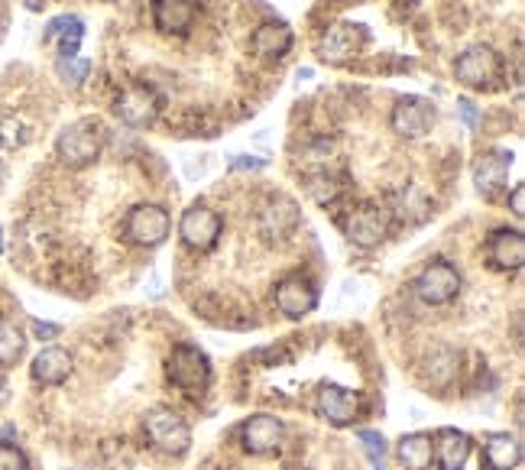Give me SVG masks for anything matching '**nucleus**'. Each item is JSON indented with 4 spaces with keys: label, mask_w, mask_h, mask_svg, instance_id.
I'll use <instances>...</instances> for the list:
<instances>
[{
    "label": "nucleus",
    "mask_w": 525,
    "mask_h": 470,
    "mask_svg": "<svg viewBox=\"0 0 525 470\" xmlns=\"http://www.w3.org/2000/svg\"><path fill=\"white\" fill-rule=\"evenodd\" d=\"M104 150V127L94 117H82L69 124L56 140V156L69 169H85Z\"/></svg>",
    "instance_id": "nucleus-1"
},
{
    "label": "nucleus",
    "mask_w": 525,
    "mask_h": 470,
    "mask_svg": "<svg viewBox=\"0 0 525 470\" xmlns=\"http://www.w3.org/2000/svg\"><path fill=\"white\" fill-rule=\"evenodd\" d=\"M166 373L175 389L195 396V393H205L211 383V360L205 351H198L195 344H175L166 360Z\"/></svg>",
    "instance_id": "nucleus-2"
},
{
    "label": "nucleus",
    "mask_w": 525,
    "mask_h": 470,
    "mask_svg": "<svg viewBox=\"0 0 525 470\" xmlns=\"http://www.w3.org/2000/svg\"><path fill=\"white\" fill-rule=\"evenodd\" d=\"M503 75V59L493 46H470L454 62V78L470 91H490Z\"/></svg>",
    "instance_id": "nucleus-3"
},
{
    "label": "nucleus",
    "mask_w": 525,
    "mask_h": 470,
    "mask_svg": "<svg viewBox=\"0 0 525 470\" xmlns=\"http://www.w3.org/2000/svg\"><path fill=\"white\" fill-rule=\"evenodd\" d=\"M169 211L163 205H133L124 218V240L133 247H159L169 237Z\"/></svg>",
    "instance_id": "nucleus-4"
},
{
    "label": "nucleus",
    "mask_w": 525,
    "mask_h": 470,
    "mask_svg": "<svg viewBox=\"0 0 525 470\" xmlns=\"http://www.w3.org/2000/svg\"><path fill=\"white\" fill-rule=\"evenodd\" d=\"M143 428H146V438L153 441V448L175 454V458H182V454L192 448V428L172 409H153L143 419Z\"/></svg>",
    "instance_id": "nucleus-5"
},
{
    "label": "nucleus",
    "mask_w": 525,
    "mask_h": 470,
    "mask_svg": "<svg viewBox=\"0 0 525 470\" xmlns=\"http://www.w3.org/2000/svg\"><path fill=\"white\" fill-rule=\"evenodd\" d=\"M341 227H344V234L354 247L373 250L386 240L389 218H386V211L376 208V205H354V208L344 211Z\"/></svg>",
    "instance_id": "nucleus-6"
},
{
    "label": "nucleus",
    "mask_w": 525,
    "mask_h": 470,
    "mask_svg": "<svg viewBox=\"0 0 525 470\" xmlns=\"http://www.w3.org/2000/svg\"><path fill=\"white\" fill-rule=\"evenodd\" d=\"M435 120H438V107L428 98H419V94L399 98L393 114H389V124H393V130L406 140H422L425 133H432Z\"/></svg>",
    "instance_id": "nucleus-7"
},
{
    "label": "nucleus",
    "mask_w": 525,
    "mask_h": 470,
    "mask_svg": "<svg viewBox=\"0 0 525 470\" xmlns=\"http://www.w3.org/2000/svg\"><path fill=\"white\" fill-rule=\"evenodd\" d=\"M415 295L425 305H448L451 299H457L461 295V273H457V266L448 260L428 263L419 279H415Z\"/></svg>",
    "instance_id": "nucleus-8"
},
{
    "label": "nucleus",
    "mask_w": 525,
    "mask_h": 470,
    "mask_svg": "<svg viewBox=\"0 0 525 470\" xmlns=\"http://www.w3.org/2000/svg\"><path fill=\"white\" fill-rule=\"evenodd\" d=\"M221 231H224L221 214L208 205H192L179 221V234L185 240V247H192L198 253H208L218 247Z\"/></svg>",
    "instance_id": "nucleus-9"
},
{
    "label": "nucleus",
    "mask_w": 525,
    "mask_h": 470,
    "mask_svg": "<svg viewBox=\"0 0 525 470\" xmlns=\"http://www.w3.org/2000/svg\"><path fill=\"white\" fill-rule=\"evenodd\" d=\"M315 415L334 428L354 425L360 415V393H354V389H347V386H338V383H325L315 396Z\"/></svg>",
    "instance_id": "nucleus-10"
},
{
    "label": "nucleus",
    "mask_w": 525,
    "mask_h": 470,
    "mask_svg": "<svg viewBox=\"0 0 525 470\" xmlns=\"http://www.w3.org/2000/svg\"><path fill=\"white\" fill-rule=\"evenodd\" d=\"M240 445H244L247 454H276L282 445H286V422L276 419V415L260 412L250 415V419L240 425Z\"/></svg>",
    "instance_id": "nucleus-11"
},
{
    "label": "nucleus",
    "mask_w": 525,
    "mask_h": 470,
    "mask_svg": "<svg viewBox=\"0 0 525 470\" xmlns=\"http://www.w3.org/2000/svg\"><path fill=\"white\" fill-rule=\"evenodd\" d=\"M114 111L130 127H150L159 117V111H163V98H159L150 85H130L117 94Z\"/></svg>",
    "instance_id": "nucleus-12"
},
{
    "label": "nucleus",
    "mask_w": 525,
    "mask_h": 470,
    "mask_svg": "<svg viewBox=\"0 0 525 470\" xmlns=\"http://www.w3.org/2000/svg\"><path fill=\"white\" fill-rule=\"evenodd\" d=\"M257 224H260V234L266 237V244H282V240L299 227V205L286 195H269L260 205Z\"/></svg>",
    "instance_id": "nucleus-13"
},
{
    "label": "nucleus",
    "mask_w": 525,
    "mask_h": 470,
    "mask_svg": "<svg viewBox=\"0 0 525 470\" xmlns=\"http://www.w3.org/2000/svg\"><path fill=\"white\" fill-rule=\"evenodd\" d=\"M367 46V26L360 23H334L331 30L318 39V56L325 62H347Z\"/></svg>",
    "instance_id": "nucleus-14"
},
{
    "label": "nucleus",
    "mask_w": 525,
    "mask_h": 470,
    "mask_svg": "<svg viewBox=\"0 0 525 470\" xmlns=\"http://www.w3.org/2000/svg\"><path fill=\"white\" fill-rule=\"evenodd\" d=\"M273 302L286 318H302L308 312H315L318 289H315V282L305 279V276H286L282 282H276Z\"/></svg>",
    "instance_id": "nucleus-15"
},
{
    "label": "nucleus",
    "mask_w": 525,
    "mask_h": 470,
    "mask_svg": "<svg viewBox=\"0 0 525 470\" xmlns=\"http://www.w3.org/2000/svg\"><path fill=\"white\" fill-rule=\"evenodd\" d=\"M509 169H513V153H506V150L480 153L477 163H474V185H477V192L487 198V201H493L506 188Z\"/></svg>",
    "instance_id": "nucleus-16"
},
{
    "label": "nucleus",
    "mask_w": 525,
    "mask_h": 470,
    "mask_svg": "<svg viewBox=\"0 0 525 470\" xmlns=\"http://www.w3.org/2000/svg\"><path fill=\"white\" fill-rule=\"evenodd\" d=\"M487 260H490L493 270H503V273L522 270V263H525V237H522V231H509V227L493 231L490 240H487Z\"/></svg>",
    "instance_id": "nucleus-17"
},
{
    "label": "nucleus",
    "mask_w": 525,
    "mask_h": 470,
    "mask_svg": "<svg viewBox=\"0 0 525 470\" xmlns=\"http://www.w3.org/2000/svg\"><path fill=\"white\" fill-rule=\"evenodd\" d=\"M198 17V0H153V26L166 36H185Z\"/></svg>",
    "instance_id": "nucleus-18"
},
{
    "label": "nucleus",
    "mask_w": 525,
    "mask_h": 470,
    "mask_svg": "<svg viewBox=\"0 0 525 470\" xmlns=\"http://www.w3.org/2000/svg\"><path fill=\"white\" fill-rule=\"evenodd\" d=\"M470 451H474V441H470V435L457 432V428H441L432 438V461H438L441 470H464Z\"/></svg>",
    "instance_id": "nucleus-19"
},
{
    "label": "nucleus",
    "mask_w": 525,
    "mask_h": 470,
    "mask_svg": "<svg viewBox=\"0 0 525 470\" xmlns=\"http://www.w3.org/2000/svg\"><path fill=\"white\" fill-rule=\"evenodd\" d=\"M72 367H75V360L69 351H62V347H46V351H39L33 357L30 376L39 386H62L72 376Z\"/></svg>",
    "instance_id": "nucleus-20"
},
{
    "label": "nucleus",
    "mask_w": 525,
    "mask_h": 470,
    "mask_svg": "<svg viewBox=\"0 0 525 470\" xmlns=\"http://www.w3.org/2000/svg\"><path fill=\"white\" fill-rule=\"evenodd\" d=\"M292 46V30L282 20H269V23H260L257 30L250 36V49L257 52L260 59H279L286 56Z\"/></svg>",
    "instance_id": "nucleus-21"
},
{
    "label": "nucleus",
    "mask_w": 525,
    "mask_h": 470,
    "mask_svg": "<svg viewBox=\"0 0 525 470\" xmlns=\"http://www.w3.org/2000/svg\"><path fill=\"white\" fill-rule=\"evenodd\" d=\"M483 458H487L490 470H516L522 461V445L516 435L509 432H493L483 441Z\"/></svg>",
    "instance_id": "nucleus-22"
},
{
    "label": "nucleus",
    "mask_w": 525,
    "mask_h": 470,
    "mask_svg": "<svg viewBox=\"0 0 525 470\" xmlns=\"http://www.w3.org/2000/svg\"><path fill=\"white\" fill-rule=\"evenodd\" d=\"M82 39H85V23L72 17V13H62V17H56L46 26V43H59V59L78 56Z\"/></svg>",
    "instance_id": "nucleus-23"
},
{
    "label": "nucleus",
    "mask_w": 525,
    "mask_h": 470,
    "mask_svg": "<svg viewBox=\"0 0 525 470\" xmlns=\"http://www.w3.org/2000/svg\"><path fill=\"white\" fill-rule=\"evenodd\" d=\"M396 461L406 470H428L432 467V435L425 432L402 435L396 445Z\"/></svg>",
    "instance_id": "nucleus-24"
},
{
    "label": "nucleus",
    "mask_w": 525,
    "mask_h": 470,
    "mask_svg": "<svg viewBox=\"0 0 525 470\" xmlns=\"http://www.w3.org/2000/svg\"><path fill=\"white\" fill-rule=\"evenodd\" d=\"M457 376V354L448 351V347H438V351H432V357H428V370H425V380L444 389L451 380Z\"/></svg>",
    "instance_id": "nucleus-25"
},
{
    "label": "nucleus",
    "mask_w": 525,
    "mask_h": 470,
    "mask_svg": "<svg viewBox=\"0 0 525 470\" xmlns=\"http://www.w3.org/2000/svg\"><path fill=\"white\" fill-rule=\"evenodd\" d=\"M26 351V338L23 331L13 325V321L0 318V367H13Z\"/></svg>",
    "instance_id": "nucleus-26"
},
{
    "label": "nucleus",
    "mask_w": 525,
    "mask_h": 470,
    "mask_svg": "<svg viewBox=\"0 0 525 470\" xmlns=\"http://www.w3.org/2000/svg\"><path fill=\"white\" fill-rule=\"evenodd\" d=\"M305 188H308V195L318 201V205H334V201H338L341 192H344L341 179L331 176V172H315V176H308Z\"/></svg>",
    "instance_id": "nucleus-27"
},
{
    "label": "nucleus",
    "mask_w": 525,
    "mask_h": 470,
    "mask_svg": "<svg viewBox=\"0 0 525 470\" xmlns=\"http://www.w3.org/2000/svg\"><path fill=\"white\" fill-rule=\"evenodd\" d=\"M357 441H360L363 454L370 458L373 470H386V438L380 432H373V428H360Z\"/></svg>",
    "instance_id": "nucleus-28"
},
{
    "label": "nucleus",
    "mask_w": 525,
    "mask_h": 470,
    "mask_svg": "<svg viewBox=\"0 0 525 470\" xmlns=\"http://www.w3.org/2000/svg\"><path fill=\"white\" fill-rule=\"evenodd\" d=\"M26 140H30V130H26L23 120L7 117L4 124H0V146H7V150H17V146H23Z\"/></svg>",
    "instance_id": "nucleus-29"
},
{
    "label": "nucleus",
    "mask_w": 525,
    "mask_h": 470,
    "mask_svg": "<svg viewBox=\"0 0 525 470\" xmlns=\"http://www.w3.org/2000/svg\"><path fill=\"white\" fill-rule=\"evenodd\" d=\"M59 75H62V82H69V85H82L88 72H91V62L82 59V56H72V59H59Z\"/></svg>",
    "instance_id": "nucleus-30"
},
{
    "label": "nucleus",
    "mask_w": 525,
    "mask_h": 470,
    "mask_svg": "<svg viewBox=\"0 0 525 470\" xmlns=\"http://www.w3.org/2000/svg\"><path fill=\"white\" fill-rule=\"evenodd\" d=\"M0 470H30V461L17 445H0Z\"/></svg>",
    "instance_id": "nucleus-31"
},
{
    "label": "nucleus",
    "mask_w": 525,
    "mask_h": 470,
    "mask_svg": "<svg viewBox=\"0 0 525 470\" xmlns=\"http://www.w3.org/2000/svg\"><path fill=\"white\" fill-rule=\"evenodd\" d=\"M62 328L59 325H49V321H33V338L36 341H52V338H59Z\"/></svg>",
    "instance_id": "nucleus-32"
},
{
    "label": "nucleus",
    "mask_w": 525,
    "mask_h": 470,
    "mask_svg": "<svg viewBox=\"0 0 525 470\" xmlns=\"http://www.w3.org/2000/svg\"><path fill=\"white\" fill-rule=\"evenodd\" d=\"M509 208H513V214L522 221L525 218V185H516L513 195H509Z\"/></svg>",
    "instance_id": "nucleus-33"
},
{
    "label": "nucleus",
    "mask_w": 525,
    "mask_h": 470,
    "mask_svg": "<svg viewBox=\"0 0 525 470\" xmlns=\"http://www.w3.org/2000/svg\"><path fill=\"white\" fill-rule=\"evenodd\" d=\"M457 111H461V117H464V124H467V127H477V107L470 104L467 98L457 101Z\"/></svg>",
    "instance_id": "nucleus-34"
},
{
    "label": "nucleus",
    "mask_w": 525,
    "mask_h": 470,
    "mask_svg": "<svg viewBox=\"0 0 525 470\" xmlns=\"http://www.w3.org/2000/svg\"><path fill=\"white\" fill-rule=\"evenodd\" d=\"M266 166V159H250V156H237L231 169H263Z\"/></svg>",
    "instance_id": "nucleus-35"
},
{
    "label": "nucleus",
    "mask_w": 525,
    "mask_h": 470,
    "mask_svg": "<svg viewBox=\"0 0 525 470\" xmlns=\"http://www.w3.org/2000/svg\"><path fill=\"white\" fill-rule=\"evenodd\" d=\"M7 399H10V389H7V380H4V376H0V406H4Z\"/></svg>",
    "instance_id": "nucleus-36"
},
{
    "label": "nucleus",
    "mask_w": 525,
    "mask_h": 470,
    "mask_svg": "<svg viewBox=\"0 0 525 470\" xmlns=\"http://www.w3.org/2000/svg\"><path fill=\"white\" fill-rule=\"evenodd\" d=\"M0 179H4V159H0Z\"/></svg>",
    "instance_id": "nucleus-37"
},
{
    "label": "nucleus",
    "mask_w": 525,
    "mask_h": 470,
    "mask_svg": "<svg viewBox=\"0 0 525 470\" xmlns=\"http://www.w3.org/2000/svg\"><path fill=\"white\" fill-rule=\"evenodd\" d=\"M0 253H4V240H0Z\"/></svg>",
    "instance_id": "nucleus-38"
}]
</instances>
